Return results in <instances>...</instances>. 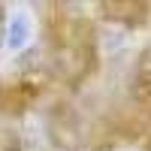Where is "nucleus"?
Masks as SVG:
<instances>
[{
	"label": "nucleus",
	"mask_w": 151,
	"mask_h": 151,
	"mask_svg": "<svg viewBox=\"0 0 151 151\" xmlns=\"http://www.w3.org/2000/svg\"><path fill=\"white\" fill-rule=\"evenodd\" d=\"M133 94H136V100H139V103L151 106V76H139V79H136Z\"/></svg>",
	"instance_id": "f257e3e1"
},
{
	"label": "nucleus",
	"mask_w": 151,
	"mask_h": 151,
	"mask_svg": "<svg viewBox=\"0 0 151 151\" xmlns=\"http://www.w3.org/2000/svg\"><path fill=\"white\" fill-rule=\"evenodd\" d=\"M6 151H18V142H12V145H6Z\"/></svg>",
	"instance_id": "f03ea898"
}]
</instances>
